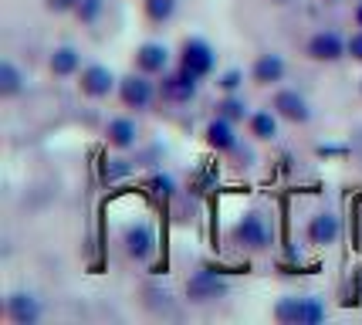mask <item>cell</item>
Wrapping results in <instances>:
<instances>
[{
	"instance_id": "obj_1",
	"label": "cell",
	"mask_w": 362,
	"mask_h": 325,
	"mask_svg": "<svg viewBox=\"0 0 362 325\" xmlns=\"http://www.w3.org/2000/svg\"><path fill=\"white\" fill-rule=\"evenodd\" d=\"M274 322L281 325H315L322 322L325 315H329V309L318 302V298H312V295H288V298H281L278 305H274Z\"/></svg>"
},
{
	"instance_id": "obj_2",
	"label": "cell",
	"mask_w": 362,
	"mask_h": 325,
	"mask_svg": "<svg viewBox=\"0 0 362 325\" xmlns=\"http://www.w3.org/2000/svg\"><path fill=\"white\" fill-rule=\"evenodd\" d=\"M305 55H308L312 62L335 64L349 55V38H342L339 31H315L308 38V45H305Z\"/></svg>"
},
{
	"instance_id": "obj_3",
	"label": "cell",
	"mask_w": 362,
	"mask_h": 325,
	"mask_svg": "<svg viewBox=\"0 0 362 325\" xmlns=\"http://www.w3.org/2000/svg\"><path fill=\"white\" fill-rule=\"evenodd\" d=\"M234 241L244 251H268L271 248V231H268V224H264V217L257 214V210L244 214L234 224Z\"/></svg>"
},
{
	"instance_id": "obj_4",
	"label": "cell",
	"mask_w": 362,
	"mask_h": 325,
	"mask_svg": "<svg viewBox=\"0 0 362 325\" xmlns=\"http://www.w3.org/2000/svg\"><path fill=\"white\" fill-rule=\"evenodd\" d=\"M180 64L193 72L197 78H206L214 72V64H217V55H214V47L206 45L204 38H187L183 47H180Z\"/></svg>"
},
{
	"instance_id": "obj_5",
	"label": "cell",
	"mask_w": 362,
	"mask_h": 325,
	"mask_svg": "<svg viewBox=\"0 0 362 325\" xmlns=\"http://www.w3.org/2000/svg\"><path fill=\"white\" fill-rule=\"evenodd\" d=\"M119 98H122V106L126 108H136V112H142V108L153 106V98H156V85L149 81V75H126L119 78Z\"/></svg>"
},
{
	"instance_id": "obj_6",
	"label": "cell",
	"mask_w": 362,
	"mask_h": 325,
	"mask_svg": "<svg viewBox=\"0 0 362 325\" xmlns=\"http://www.w3.org/2000/svg\"><path fill=\"white\" fill-rule=\"evenodd\" d=\"M78 89L85 98H109L119 89V78L112 75V68H105V64H88L78 72Z\"/></svg>"
},
{
	"instance_id": "obj_7",
	"label": "cell",
	"mask_w": 362,
	"mask_h": 325,
	"mask_svg": "<svg viewBox=\"0 0 362 325\" xmlns=\"http://www.w3.org/2000/svg\"><path fill=\"white\" fill-rule=\"evenodd\" d=\"M197 89H200V78L187 72L183 64L176 72H166L163 81H159V95L166 102H189V98H197Z\"/></svg>"
},
{
	"instance_id": "obj_8",
	"label": "cell",
	"mask_w": 362,
	"mask_h": 325,
	"mask_svg": "<svg viewBox=\"0 0 362 325\" xmlns=\"http://www.w3.org/2000/svg\"><path fill=\"white\" fill-rule=\"evenodd\" d=\"M230 292V285L223 275H214V271H197L193 278L187 281V298L197 302V305H206V302H217Z\"/></svg>"
},
{
	"instance_id": "obj_9",
	"label": "cell",
	"mask_w": 362,
	"mask_h": 325,
	"mask_svg": "<svg viewBox=\"0 0 362 325\" xmlns=\"http://www.w3.org/2000/svg\"><path fill=\"white\" fill-rule=\"evenodd\" d=\"M271 108L281 115L284 122H291V125H305L308 119H312V108H308V102H305V95L295 92V89H278L274 98H271Z\"/></svg>"
},
{
	"instance_id": "obj_10",
	"label": "cell",
	"mask_w": 362,
	"mask_h": 325,
	"mask_svg": "<svg viewBox=\"0 0 362 325\" xmlns=\"http://www.w3.org/2000/svg\"><path fill=\"white\" fill-rule=\"evenodd\" d=\"M170 47L163 45V41H146V45L136 47V72L142 75H166L170 72Z\"/></svg>"
},
{
	"instance_id": "obj_11",
	"label": "cell",
	"mask_w": 362,
	"mask_h": 325,
	"mask_svg": "<svg viewBox=\"0 0 362 325\" xmlns=\"http://www.w3.org/2000/svg\"><path fill=\"white\" fill-rule=\"evenodd\" d=\"M122 244H126V254L132 261H149L156 251V234L149 224H129L122 234Z\"/></svg>"
},
{
	"instance_id": "obj_12",
	"label": "cell",
	"mask_w": 362,
	"mask_h": 325,
	"mask_svg": "<svg viewBox=\"0 0 362 325\" xmlns=\"http://www.w3.org/2000/svg\"><path fill=\"white\" fill-rule=\"evenodd\" d=\"M4 315L14 325H37L41 322V302L28 292H14V295H7Z\"/></svg>"
},
{
	"instance_id": "obj_13",
	"label": "cell",
	"mask_w": 362,
	"mask_h": 325,
	"mask_svg": "<svg viewBox=\"0 0 362 325\" xmlns=\"http://www.w3.org/2000/svg\"><path fill=\"white\" fill-rule=\"evenodd\" d=\"M204 139L210 149H217V153H234L237 149V129L230 119H223V115H214L204 129Z\"/></svg>"
},
{
	"instance_id": "obj_14",
	"label": "cell",
	"mask_w": 362,
	"mask_h": 325,
	"mask_svg": "<svg viewBox=\"0 0 362 325\" xmlns=\"http://www.w3.org/2000/svg\"><path fill=\"white\" fill-rule=\"evenodd\" d=\"M305 234H308V241L315 244V248H329V244H335L339 241V234H342V224H339V217L335 214H315L312 220H308V227H305Z\"/></svg>"
},
{
	"instance_id": "obj_15",
	"label": "cell",
	"mask_w": 362,
	"mask_h": 325,
	"mask_svg": "<svg viewBox=\"0 0 362 325\" xmlns=\"http://www.w3.org/2000/svg\"><path fill=\"white\" fill-rule=\"evenodd\" d=\"M284 75H288V64H284L281 55H261V58L251 64V81L261 85V89L284 81Z\"/></svg>"
},
{
	"instance_id": "obj_16",
	"label": "cell",
	"mask_w": 362,
	"mask_h": 325,
	"mask_svg": "<svg viewBox=\"0 0 362 325\" xmlns=\"http://www.w3.org/2000/svg\"><path fill=\"white\" fill-rule=\"evenodd\" d=\"M105 139H109L112 149H119V153H126V149H132L136 142H139V125L132 122V119H112L109 125H105Z\"/></svg>"
},
{
	"instance_id": "obj_17",
	"label": "cell",
	"mask_w": 362,
	"mask_h": 325,
	"mask_svg": "<svg viewBox=\"0 0 362 325\" xmlns=\"http://www.w3.org/2000/svg\"><path fill=\"white\" fill-rule=\"evenodd\" d=\"M47 68H51V75H58V78L78 75V72H81V55H78V47L58 45L54 51H51V58H47Z\"/></svg>"
},
{
	"instance_id": "obj_18",
	"label": "cell",
	"mask_w": 362,
	"mask_h": 325,
	"mask_svg": "<svg viewBox=\"0 0 362 325\" xmlns=\"http://www.w3.org/2000/svg\"><path fill=\"white\" fill-rule=\"evenodd\" d=\"M247 125H251V136H254V139L274 142V139H278V132H281V115H278L274 108H268V112H251Z\"/></svg>"
},
{
	"instance_id": "obj_19",
	"label": "cell",
	"mask_w": 362,
	"mask_h": 325,
	"mask_svg": "<svg viewBox=\"0 0 362 325\" xmlns=\"http://www.w3.org/2000/svg\"><path fill=\"white\" fill-rule=\"evenodd\" d=\"M24 92V75H21V68L14 62H4L0 64V95L4 98H17V95Z\"/></svg>"
},
{
	"instance_id": "obj_20",
	"label": "cell",
	"mask_w": 362,
	"mask_h": 325,
	"mask_svg": "<svg viewBox=\"0 0 362 325\" xmlns=\"http://www.w3.org/2000/svg\"><path fill=\"white\" fill-rule=\"evenodd\" d=\"M217 115L230 119V122H244V119H251V108H247V102L234 92V95H223L221 102H217Z\"/></svg>"
},
{
	"instance_id": "obj_21",
	"label": "cell",
	"mask_w": 362,
	"mask_h": 325,
	"mask_svg": "<svg viewBox=\"0 0 362 325\" xmlns=\"http://www.w3.org/2000/svg\"><path fill=\"white\" fill-rule=\"evenodd\" d=\"M142 7H146V17L156 24H166L176 14V0H142Z\"/></svg>"
},
{
	"instance_id": "obj_22",
	"label": "cell",
	"mask_w": 362,
	"mask_h": 325,
	"mask_svg": "<svg viewBox=\"0 0 362 325\" xmlns=\"http://www.w3.org/2000/svg\"><path fill=\"white\" fill-rule=\"evenodd\" d=\"M105 11V0H78V7H75V17H78L81 24H95L98 17Z\"/></svg>"
},
{
	"instance_id": "obj_23",
	"label": "cell",
	"mask_w": 362,
	"mask_h": 325,
	"mask_svg": "<svg viewBox=\"0 0 362 325\" xmlns=\"http://www.w3.org/2000/svg\"><path fill=\"white\" fill-rule=\"evenodd\" d=\"M129 173H132V163H129L126 156H112L109 163H105V170H102V176H105L109 183H115V180H122Z\"/></svg>"
},
{
	"instance_id": "obj_24",
	"label": "cell",
	"mask_w": 362,
	"mask_h": 325,
	"mask_svg": "<svg viewBox=\"0 0 362 325\" xmlns=\"http://www.w3.org/2000/svg\"><path fill=\"white\" fill-rule=\"evenodd\" d=\"M240 85H244V72H240V68H227L223 75H217V89H221L223 95L240 92Z\"/></svg>"
},
{
	"instance_id": "obj_25",
	"label": "cell",
	"mask_w": 362,
	"mask_h": 325,
	"mask_svg": "<svg viewBox=\"0 0 362 325\" xmlns=\"http://www.w3.org/2000/svg\"><path fill=\"white\" fill-rule=\"evenodd\" d=\"M45 7L51 11V14H75L78 0H45Z\"/></svg>"
},
{
	"instance_id": "obj_26",
	"label": "cell",
	"mask_w": 362,
	"mask_h": 325,
	"mask_svg": "<svg viewBox=\"0 0 362 325\" xmlns=\"http://www.w3.org/2000/svg\"><path fill=\"white\" fill-rule=\"evenodd\" d=\"M149 186H153L156 193H163V197H173V190H176V183L170 180V176H153V180H149Z\"/></svg>"
},
{
	"instance_id": "obj_27",
	"label": "cell",
	"mask_w": 362,
	"mask_h": 325,
	"mask_svg": "<svg viewBox=\"0 0 362 325\" xmlns=\"http://www.w3.org/2000/svg\"><path fill=\"white\" fill-rule=\"evenodd\" d=\"M349 58H352V62H362V31L349 38Z\"/></svg>"
},
{
	"instance_id": "obj_28",
	"label": "cell",
	"mask_w": 362,
	"mask_h": 325,
	"mask_svg": "<svg viewBox=\"0 0 362 325\" xmlns=\"http://www.w3.org/2000/svg\"><path fill=\"white\" fill-rule=\"evenodd\" d=\"M356 24L362 28V0H359V7H356Z\"/></svg>"
},
{
	"instance_id": "obj_29",
	"label": "cell",
	"mask_w": 362,
	"mask_h": 325,
	"mask_svg": "<svg viewBox=\"0 0 362 325\" xmlns=\"http://www.w3.org/2000/svg\"><path fill=\"white\" fill-rule=\"evenodd\" d=\"M271 4H291V0H271Z\"/></svg>"
},
{
	"instance_id": "obj_30",
	"label": "cell",
	"mask_w": 362,
	"mask_h": 325,
	"mask_svg": "<svg viewBox=\"0 0 362 325\" xmlns=\"http://www.w3.org/2000/svg\"><path fill=\"white\" fill-rule=\"evenodd\" d=\"M325 4H339V0H325Z\"/></svg>"
},
{
	"instance_id": "obj_31",
	"label": "cell",
	"mask_w": 362,
	"mask_h": 325,
	"mask_svg": "<svg viewBox=\"0 0 362 325\" xmlns=\"http://www.w3.org/2000/svg\"><path fill=\"white\" fill-rule=\"evenodd\" d=\"M359 89H362V81H359Z\"/></svg>"
}]
</instances>
